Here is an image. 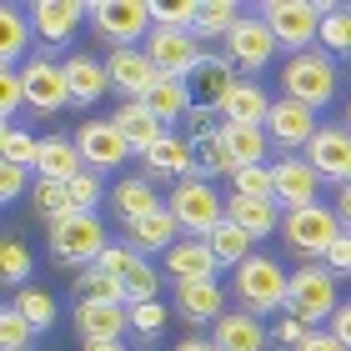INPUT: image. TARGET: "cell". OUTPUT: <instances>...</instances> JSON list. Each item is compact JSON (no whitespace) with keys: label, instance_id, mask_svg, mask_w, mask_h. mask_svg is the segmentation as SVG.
I'll list each match as a JSON object with an SVG mask.
<instances>
[{"label":"cell","instance_id":"1","mask_svg":"<svg viewBox=\"0 0 351 351\" xmlns=\"http://www.w3.org/2000/svg\"><path fill=\"white\" fill-rule=\"evenodd\" d=\"M286 291H291V271H286L276 256H251L231 271V296L236 306L251 311V316H276L286 311Z\"/></svg>","mask_w":351,"mask_h":351},{"label":"cell","instance_id":"2","mask_svg":"<svg viewBox=\"0 0 351 351\" xmlns=\"http://www.w3.org/2000/svg\"><path fill=\"white\" fill-rule=\"evenodd\" d=\"M45 246H51V261L66 271H86L106 256V221L101 211H71L60 216L56 226H45Z\"/></svg>","mask_w":351,"mask_h":351},{"label":"cell","instance_id":"3","mask_svg":"<svg viewBox=\"0 0 351 351\" xmlns=\"http://www.w3.org/2000/svg\"><path fill=\"white\" fill-rule=\"evenodd\" d=\"M256 15L271 25L286 56H301L322 45V21L331 15V0H266Z\"/></svg>","mask_w":351,"mask_h":351},{"label":"cell","instance_id":"4","mask_svg":"<svg viewBox=\"0 0 351 351\" xmlns=\"http://www.w3.org/2000/svg\"><path fill=\"white\" fill-rule=\"evenodd\" d=\"M341 276H331L322 261H301L291 271V291H286V316H296L301 326L322 331V322L341 311V291H337Z\"/></svg>","mask_w":351,"mask_h":351},{"label":"cell","instance_id":"5","mask_svg":"<svg viewBox=\"0 0 351 351\" xmlns=\"http://www.w3.org/2000/svg\"><path fill=\"white\" fill-rule=\"evenodd\" d=\"M337 86H341V71L322 45H316V51H301V56H286V66H281V95L286 101L326 110L337 101Z\"/></svg>","mask_w":351,"mask_h":351},{"label":"cell","instance_id":"6","mask_svg":"<svg viewBox=\"0 0 351 351\" xmlns=\"http://www.w3.org/2000/svg\"><path fill=\"white\" fill-rule=\"evenodd\" d=\"M166 211L181 221V231L186 236H196V241H206L221 221H226V196L211 186V181H201V176H191V181L181 186H171V196H166Z\"/></svg>","mask_w":351,"mask_h":351},{"label":"cell","instance_id":"7","mask_svg":"<svg viewBox=\"0 0 351 351\" xmlns=\"http://www.w3.org/2000/svg\"><path fill=\"white\" fill-rule=\"evenodd\" d=\"M341 221H337V211L331 206H301V211H286V221H281V241L296 251L301 261H326V251L341 241Z\"/></svg>","mask_w":351,"mask_h":351},{"label":"cell","instance_id":"8","mask_svg":"<svg viewBox=\"0 0 351 351\" xmlns=\"http://www.w3.org/2000/svg\"><path fill=\"white\" fill-rule=\"evenodd\" d=\"M90 25L110 51L125 45H146V36L156 30L151 21V0H90Z\"/></svg>","mask_w":351,"mask_h":351},{"label":"cell","instance_id":"9","mask_svg":"<svg viewBox=\"0 0 351 351\" xmlns=\"http://www.w3.org/2000/svg\"><path fill=\"white\" fill-rule=\"evenodd\" d=\"M221 45H226L221 56H226L241 75H261V71L271 66V60H276V51H281V40L271 36V25L261 21L256 10H246V15H241V25H236Z\"/></svg>","mask_w":351,"mask_h":351},{"label":"cell","instance_id":"10","mask_svg":"<svg viewBox=\"0 0 351 351\" xmlns=\"http://www.w3.org/2000/svg\"><path fill=\"white\" fill-rule=\"evenodd\" d=\"M21 81H25V110H36V116H60V110L71 106L66 60L30 56L25 66H21Z\"/></svg>","mask_w":351,"mask_h":351},{"label":"cell","instance_id":"11","mask_svg":"<svg viewBox=\"0 0 351 351\" xmlns=\"http://www.w3.org/2000/svg\"><path fill=\"white\" fill-rule=\"evenodd\" d=\"M146 56L156 60L161 75H171V81H191V71L206 60L196 30H161V25L146 36Z\"/></svg>","mask_w":351,"mask_h":351},{"label":"cell","instance_id":"12","mask_svg":"<svg viewBox=\"0 0 351 351\" xmlns=\"http://www.w3.org/2000/svg\"><path fill=\"white\" fill-rule=\"evenodd\" d=\"M316 131H322V121H316V110H311V106H301V101H286V95H276V101H271L266 136H271V146H276L281 156H296V151H306Z\"/></svg>","mask_w":351,"mask_h":351},{"label":"cell","instance_id":"13","mask_svg":"<svg viewBox=\"0 0 351 351\" xmlns=\"http://www.w3.org/2000/svg\"><path fill=\"white\" fill-rule=\"evenodd\" d=\"M106 75H110V90L121 95V101H146L161 81V71H156V60L146 56V45H125V51H110L106 56Z\"/></svg>","mask_w":351,"mask_h":351},{"label":"cell","instance_id":"14","mask_svg":"<svg viewBox=\"0 0 351 351\" xmlns=\"http://www.w3.org/2000/svg\"><path fill=\"white\" fill-rule=\"evenodd\" d=\"M75 146H81V161L86 171L106 176V171H121V161L131 156V146H125V136L116 131V121H86L81 131H75Z\"/></svg>","mask_w":351,"mask_h":351},{"label":"cell","instance_id":"15","mask_svg":"<svg viewBox=\"0 0 351 351\" xmlns=\"http://www.w3.org/2000/svg\"><path fill=\"white\" fill-rule=\"evenodd\" d=\"M301 156L311 161V171L322 176V181L346 186V176H351V131H346V125H322Z\"/></svg>","mask_w":351,"mask_h":351},{"label":"cell","instance_id":"16","mask_svg":"<svg viewBox=\"0 0 351 351\" xmlns=\"http://www.w3.org/2000/svg\"><path fill=\"white\" fill-rule=\"evenodd\" d=\"M191 101H196V110H206V116H221V106H226V95L236 90V66L226 56H211L206 51V60L196 71H191Z\"/></svg>","mask_w":351,"mask_h":351},{"label":"cell","instance_id":"17","mask_svg":"<svg viewBox=\"0 0 351 351\" xmlns=\"http://www.w3.org/2000/svg\"><path fill=\"white\" fill-rule=\"evenodd\" d=\"M110 121H116V131L125 136L131 156H141V161H146V156L166 141V125H161V116H156V110H151L146 101H121Z\"/></svg>","mask_w":351,"mask_h":351},{"label":"cell","instance_id":"18","mask_svg":"<svg viewBox=\"0 0 351 351\" xmlns=\"http://www.w3.org/2000/svg\"><path fill=\"white\" fill-rule=\"evenodd\" d=\"M36 56V25H30V10L5 0L0 5V71H21L25 60Z\"/></svg>","mask_w":351,"mask_h":351},{"label":"cell","instance_id":"19","mask_svg":"<svg viewBox=\"0 0 351 351\" xmlns=\"http://www.w3.org/2000/svg\"><path fill=\"white\" fill-rule=\"evenodd\" d=\"M30 10V25H36V36L45 45H66L75 36V25L90 21V5H81V0H36Z\"/></svg>","mask_w":351,"mask_h":351},{"label":"cell","instance_id":"20","mask_svg":"<svg viewBox=\"0 0 351 351\" xmlns=\"http://www.w3.org/2000/svg\"><path fill=\"white\" fill-rule=\"evenodd\" d=\"M226 286L221 281H186L176 286V316L191 326H216L221 316H226Z\"/></svg>","mask_w":351,"mask_h":351},{"label":"cell","instance_id":"21","mask_svg":"<svg viewBox=\"0 0 351 351\" xmlns=\"http://www.w3.org/2000/svg\"><path fill=\"white\" fill-rule=\"evenodd\" d=\"M271 171H276V206H281V211L316 206V186H322V176L311 171L306 156H281Z\"/></svg>","mask_w":351,"mask_h":351},{"label":"cell","instance_id":"22","mask_svg":"<svg viewBox=\"0 0 351 351\" xmlns=\"http://www.w3.org/2000/svg\"><path fill=\"white\" fill-rule=\"evenodd\" d=\"M161 271H166L176 286H186V281H216L221 261L211 256V246H206V241H196V236H181V241L166 251Z\"/></svg>","mask_w":351,"mask_h":351},{"label":"cell","instance_id":"23","mask_svg":"<svg viewBox=\"0 0 351 351\" xmlns=\"http://www.w3.org/2000/svg\"><path fill=\"white\" fill-rule=\"evenodd\" d=\"M211 341H216L221 351H266V346H271V326L261 322V316L231 306V311L211 326Z\"/></svg>","mask_w":351,"mask_h":351},{"label":"cell","instance_id":"24","mask_svg":"<svg viewBox=\"0 0 351 351\" xmlns=\"http://www.w3.org/2000/svg\"><path fill=\"white\" fill-rule=\"evenodd\" d=\"M161 196H156V181L151 176H121L116 181V191H110V211H116V221H146V216H156L161 211Z\"/></svg>","mask_w":351,"mask_h":351},{"label":"cell","instance_id":"25","mask_svg":"<svg viewBox=\"0 0 351 351\" xmlns=\"http://www.w3.org/2000/svg\"><path fill=\"white\" fill-rule=\"evenodd\" d=\"M86 171L81 161V146H75L71 136H40V156H36V181H75V176Z\"/></svg>","mask_w":351,"mask_h":351},{"label":"cell","instance_id":"26","mask_svg":"<svg viewBox=\"0 0 351 351\" xmlns=\"http://www.w3.org/2000/svg\"><path fill=\"white\" fill-rule=\"evenodd\" d=\"M146 176H151V181H166V176H171L176 186L191 181V176H196V151H191V136L166 131V141L146 156Z\"/></svg>","mask_w":351,"mask_h":351},{"label":"cell","instance_id":"27","mask_svg":"<svg viewBox=\"0 0 351 351\" xmlns=\"http://www.w3.org/2000/svg\"><path fill=\"white\" fill-rule=\"evenodd\" d=\"M181 236H186V231H181V221H176V216L166 211V206H161L156 216L131 221V226H125V246L141 251V256H156V251L166 256V251H171L176 241H181Z\"/></svg>","mask_w":351,"mask_h":351},{"label":"cell","instance_id":"28","mask_svg":"<svg viewBox=\"0 0 351 351\" xmlns=\"http://www.w3.org/2000/svg\"><path fill=\"white\" fill-rule=\"evenodd\" d=\"M66 86H71V106H95L101 95L110 90V75H106V60L95 56H66Z\"/></svg>","mask_w":351,"mask_h":351},{"label":"cell","instance_id":"29","mask_svg":"<svg viewBox=\"0 0 351 351\" xmlns=\"http://www.w3.org/2000/svg\"><path fill=\"white\" fill-rule=\"evenodd\" d=\"M131 331V306H75V337L86 341H121Z\"/></svg>","mask_w":351,"mask_h":351},{"label":"cell","instance_id":"30","mask_svg":"<svg viewBox=\"0 0 351 351\" xmlns=\"http://www.w3.org/2000/svg\"><path fill=\"white\" fill-rule=\"evenodd\" d=\"M226 221H236L246 236H256V241H266V236L281 231L286 211L276 201H246V196H226Z\"/></svg>","mask_w":351,"mask_h":351},{"label":"cell","instance_id":"31","mask_svg":"<svg viewBox=\"0 0 351 351\" xmlns=\"http://www.w3.org/2000/svg\"><path fill=\"white\" fill-rule=\"evenodd\" d=\"M71 291H75V306H125V286H121V276H110L106 266L75 271Z\"/></svg>","mask_w":351,"mask_h":351},{"label":"cell","instance_id":"32","mask_svg":"<svg viewBox=\"0 0 351 351\" xmlns=\"http://www.w3.org/2000/svg\"><path fill=\"white\" fill-rule=\"evenodd\" d=\"M266 116H271V95H266L261 81H236V90L221 106V121L226 125H266Z\"/></svg>","mask_w":351,"mask_h":351},{"label":"cell","instance_id":"33","mask_svg":"<svg viewBox=\"0 0 351 351\" xmlns=\"http://www.w3.org/2000/svg\"><path fill=\"white\" fill-rule=\"evenodd\" d=\"M191 151H196V176L201 181H216V176H236V161H231V146H226V131L211 125V131L191 136Z\"/></svg>","mask_w":351,"mask_h":351},{"label":"cell","instance_id":"34","mask_svg":"<svg viewBox=\"0 0 351 351\" xmlns=\"http://www.w3.org/2000/svg\"><path fill=\"white\" fill-rule=\"evenodd\" d=\"M221 131H226V146H231L236 171H246V166H266V156H271V136H266V125H226V121H221Z\"/></svg>","mask_w":351,"mask_h":351},{"label":"cell","instance_id":"35","mask_svg":"<svg viewBox=\"0 0 351 351\" xmlns=\"http://www.w3.org/2000/svg\"><path fill=\"white\" fill-rule=\"evenodd\" d=\"M206 246H211V256L226 266V271H236L241 261L256 256V236H246L241 226H236V221H221V226L206 236Z\"/></svg>","mask_w":351,"mask_h":351},{"label":"cell","instance_id":"36","mask_svg":"<svg viewBox=\"0 0 351 351\" xmlns=\"http://www.w3.org/2000/svg\"><path fill=\"white\" fill-rule=\"evenodd\" d=\"M146 106L161 116V125L191 121V110H196V101H191V86H186V81H171V75H161V81H156V90L146 95Z\"/></svg>","mask_w":351,"mask_h":351},{"label":"cell","instance_id":"37","mask_svg":"<svg viewBox=\"0 0 351 351\" xmlns=\"http://www.w3.org/2000/svg\"><path fill=\"white\" fill-rule=\"evenodd\" d=\"M241 5L236 0H201V21H196V36L201 40H226L236 25H241Z\"/></svg>","mask_w":351,"mask_h":351},{"label":"cell","instance_id":"38","mask_svg":"<svg viewBox=\"0 0 351 351\" xmlns=\"http://www.w3.org/2000/svg\"><path fill=\"white\" fill-rule=\"evenodd\" d=\"M161 281H166V276H156V261H151V256H136V266L121 276V286H125V306L161 301Z\"/></svg>","mask_w":351,"mask_h":351},{"label":"cell","instance_id":"39","mask_svg":"<svg viewBox=\"0 0 351 351\" xmlns=\"http://www.w3.org/2000/svg\"><path fill=\"white\" fill-rule=\"evenodd\" d=\"M10 301H15V311H21L36 331H51L56 326V296L45 291V286H21Z\"/></svg>","mask_w":351,"mask_h":351},{"label":"cell","instance_id":"40","mask_svg":"<svg viewBox=\"0 0 351 351\" xmlns=\"http://www.w3.org/2000/svg\"><path fill=\"white\" fill-rule=\"evenodd\" d=\"M30 206H36V216L45 221V226H56L60 216H71V186L66 181H36Z\"/></svg>","mask_w":351,"mask_h":351},{"label":"cell","instance_id":"41","mask_svg":"<svg viewBox=\"0 0 351 351\" xmlns=\"http://www.w3.org/2000/svg\"><path fill=\"white\" fill-rule=\"evenodd\" d=\"M322 51L331 60H351V5H331L322 21Z\"/></svg>","mask_w":351,"mask_h":351},{"label":"cell","instance_id":"42","mask_svg":"<svg viewBox=\"0 0 351 351\" xmlns=\"http://www.w3.org/2000/svg\"><path fill=\"white\" fill-rule=\"evenodd\" d=\"M151 21L161 30H196L201 0H151Z\"/></svg>","mask_w":351,"mask_h":351},{"label":"cell","instance_id":"43","mask_svg":"<svg viewBox=\"0 0 351 351\" xmlns=\"http://www.w3.org/2000/svg\"><path fill=\"white\" fill-rule=\"evenodd\" d=\"M231 196H246V201H276V171L271 166H246L231 176Z\"/></svg>","mask_w":351,"mask_h":351},{"label":"cell","instance_id":"44","mask_svg":"<svg viewBox=\"0 0 351 351\" xmlns=\"http://www.w3.org/2000/svg\"><path fill=\"white\" fill-rule=\"evenodd\" d=\"M0 156H5L10 166H30L36 171V156H40V141L25 131V125H5L0 131Z\"/></svg>","mask_w":351,"mask_h":351},{"label":"cell","instance_id":"45","mask_svg":"<svg viewBox=\"0 0 351 351\" xmlns=\"http://www.w3.org/2000/svg\"><path fill=\"white\" fill-rule=\"evenodd\" d=\"M30 341H36V326L15 311V301H5L0 306V351H30Z\"/></svg>","mask_w":351,"mask_h":351},{"label":"cell","instance_id":"46","mask_svg":"<svg viewBox=\"0 0 351 351\" xmlns=\"http://www.w3.org/2000/svg\"><path fill=\"white\" fill-rule=\"evenodd\" d=\"M171 322V311H166V301H141V306H131V331L141 341H156L166 331Z\"/></svg>","mask_w":351,"mask_h":351},{"label":"cell","instance_id":"47","mask_svg":"<svg viewBox=\"0 0 351 351\" xmlns=\"http://www.w3.org/2000/svg\"><path fill=\"white\" fill-rule=\"evenodd\" d=\"M5 286H30V246L21 241V236H5V276H0Z\"/></svg>","mask_w":351,"mask_h":351},{"label":"cell","instance_id":"48","mask_svg":"<svg viewBox=\"0 0 351 351\" xmlns=\"http://www.w3.org/2000/svg\"><path fill=\"white\" fill-rule=\"evenodd\" d=\"M21 110H25V81H21V71H0V121L15 125Z\"/></svg>","mask_w":351,"mask_h":351},{"label":"cell","instance_id":"49","mask_svg":"<svg viewBox=\"0 0 351 351\" xmlns=\"http://www.w3.org/2000/svg\"><path fill=\"white\" fill-rule=\"evenodd\" d=\"M101 201H110L106 186H101V176H95V171H81V176L71 181V211H95Z\"/></svg>","mask_w":351,"mask_h":351},{"label":"cell","instance_id":"50","mask_svg":"<svg viewBox=\"0 0 351 351\" xmlns=\"http://www.w3.org/2000/svg\"><path fill=\"white\" fill-rule=\"evenodd\" d=\"M36 191V181H30V166H10V161H0V201L15 206L21 196H30Z\"/></svg>","mask_w":351,"mask_h":351},{"label":"cell","instance_id":"51","mask_svg":"<svg viewBox=\"0 0 351 351\" xmlns=\"http://www.w3.org/2000/svg\"><path fill=\"white\" fill-rule=\"evenodd\" d=\"M306 337H311V326H301L296 316H286V311L276 316V326H271V341H276V346H286V351H296Z\"/></svg>","mask_w":351,"mask_h":351},{"label":"cell","instance_id":"52","mask_svg":"<svg viewBox=\"0 0 351 351\" xmlns=\"http://www.w3.org/2000/svg\"><path fill=\"white\" fill-rule=\"evenodd\" d=\"M136 256H141V251H131V246H125V241H116V246H106V256H101V261H95V266H106V271H110V276H125V271H131V266H136Z\"/></svg>","mask_w":351,"mask_h":351},{"label":"cell","instance_id":"53","mask_svg":"<svg viewBox=\"0 0 351 351\" xmlns=\"http://www.w3.org/2000/svg\"><path fill=\"white\" fill-rule=\"evenodd\" d=\"M322 266L331 271V276H351V236H341V241L326 251V261H322Z\"/></svg>","mask_w":351,"mask_h":351},{"label":"cell","instance_id":"54","mask_svg":"<svg viewBox=\"0 0 351 351\" xmlns=\"http://www.w3.org/2000/svg\"><path fill=\"white\" fill-rule=\"evenodd\" d=\"M326 331H331V337H337L346 351H351V301H341V311L337 316H331V322H326Z\"/></svg>","mask_w":351,"mask_h":351},{"label":"cell","instance_id":"55","mask_svg":"<svg viewBox=\"0 0 351 351\" xmlns=\"http://www.w3.org/2000/svg\"><path fill=\"white\" fill-rule=\"evenodd\" d=\"M296 351H346V346H341L337 337H331V331H311V337H306V341H301Z\"/></svg>","mask_w":351,"mask_h":351},{"label":"cell","instance_id":"56","mask_svg":"<svg viewBox=\"0 0 351 351\" xmlns=\"http://www.w3.org/2000/svg\"><path fill=\"white\" fill-rule=\"evenodd\" d=\"M331 211H337V221H341V231L351 236V186H337V206H331Z\"/></svg>","mask_w":351,"mask_h":351},{"label":"cell","instance_id":"57","mask_svg":"<svg viewBox=\"0 0 351 351\" xmlns=\"http://www.w3.org/2000/svg\"><path fill=\"white\" fill-rule=\"evenodd\" d=\"M171 351H221V346H216L211 337H201V331H191V337H186V341H176Z\"/></svg>","mask_w":351,"mask_h":351},{"label":"cell","instance_id":"58","mask_svg":"<svg viewBox=\"0 0 351 351\" xmlns=\"http://www.w3.org/2000/svg\"><path fill=\"white\" fill-rule=\"evenodd\" d=\"M81 351H125V341H86Z\"/></svg>","mask_w":351,"mask_h":351},{"label":"cell","instance_id":"59","mask_svg":"<svg viewBox=\"0 0 351 351\" xmlns=\"http://www.w3.org/2000/svg\"><path fill=\"white\" fill-rule=\"evenodd\" d=\"M346 131H351V95H346Z\"/></svg>","mask_w":351,"mask_h":351},{"label":"cell","instance_id":"60","mask_svg":"<svg viewBox=\"0 0 351 351\" xmlns=\"http://www.w3.org/2000/svg\"><path fill=\"white\" fill-rule=\"evenodd\" d=\"M346 186H351V176H346Z\"/></svg>","mask_w":351,"mask_h":351}]
</instances>
